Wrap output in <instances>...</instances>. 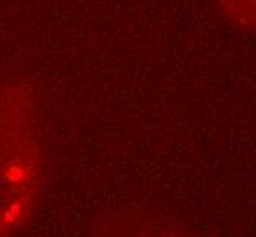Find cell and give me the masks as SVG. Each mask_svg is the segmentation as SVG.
Masks as SVG:
<instances>
[{"instance_id": "7a4b0ae2", "label": "cell", "mask_w": 256, "mask_h": 237, "mask_svg": "<svg viewBox=\"0 0 256 237\" xmlns=\"http://www.w3.org/2000/svg\"><path fill=\"white\" fill-rule=\"evenodd\" d=\"M212 2L230 24L256 35V0H212Z\"/></svg>"}, {"instance_id": "6da1fadb", "label": "cell", "mask_w": 256, "mask_h": 237, "mask_svg": "<svg viewBox=\"0 0 256 237\" xmlns=\"http://www.w3.org/2000/svg\"><path fill=\"white\" fill-rule=\"evenodd\" d=\"M30 97L0 95V234L28 219L42 181V110Z\"/></svg>"}]
</instances>
